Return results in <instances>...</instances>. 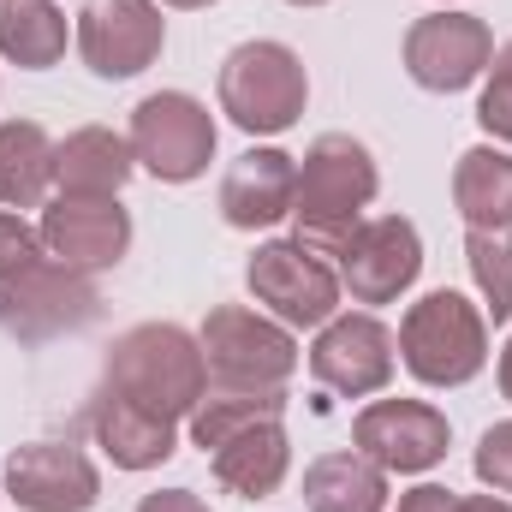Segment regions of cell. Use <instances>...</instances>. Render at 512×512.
<instances>
[{
    "label": "cell",
    "instance_id": "1",
    "mask_svg": "<svg viewBox=\"0 0 512 512\" xmlns=\"http://www.w3.org/2000/svg\"><path fill=\"white\" fill-rule=\"evenodd\" d=\"M382 191V167L364 137L352 131H322L298 155V203H292V239L322 262H334L340 245L358 233L364 209Z\"/></svg>",
    "mask_w": 512,
    "mask_h": 512
},
{
    "label": "cell",
    "instance_id": "2",
    "mask_svg": "<svg viewBox=\"0 0 512 512\" xmlns=\"http://www.w3.org/2000/svg\"><path fill=\"white\" fill-rule=\"evenodd\" d=\"M102 387H114L131 405H149V411L185 423L203 405V393H209V364H203V346H197L191 328H179V322H137L108 346Z\"/></svg>",
    "mask_w": 512,
    "mask_h": 512
},
{
    "label": "cell",
    "instance_id": "3",
    "mask_svg": "<svg viewBox=\"0 0 512 512\" xmlns=\"http://www.w3.org/2000/svg\"><path fill=\"white\" fill-rule=\"evenodd\" d=\"M399 364L423 387H465L489 370V316L465 292H423L399 316Z\"/></svg>",
    "mask_w": 512,
    "mask_h": 512
},
{
    "label": "cell",
    "instance_id": "4",
    "mask_svg": "<svg viewBox=\"0 0 512 512\" xmlns=\"http://www.w3.org/2000/svg\"><path fill=\"white\" fill-rule=\"evenodd\" d=\"M221 114L245 137H280L304 120V102H310V72L298 60V48L286 42H239L227 60H221Z\"/></svg>",
    "mask_w": 512,
    "mask_h": 512
},
{
    "label": "cell",
    "instance_id": "5",
    "mask_svg": "<svg viewBox=\"0 0 512 512\" xmlns=\"http://www.w3.org/2000/svg\"><path fill=\"white\" fill-rule=\"evenodd\" d=\"M197 346L209 364V387H239V393H274L304 364L298 334L251 304H215L197 328Z\"/></svg>",
    "mask_w": 512,
    "mask_h": 512
},
{
    "label": "cell",
    "instance_id": "6",
    "mask_svg": "<svg viewBox=\"0 0 512 512\" xmlns=\"http://www.w3.org/2000/svg\"><path fill=\"white\" fill-rule=\"evenodd\" d=\"M102 316L96 274H78L54 256H36L12 274H0V334L18 346H48L66 334H84Z\"/></svg>",
    "mask_w": 512,
    "mask_h": 512
},
{
    "label": "cell",
    "instance_id": "7",
    "mask_svg": "<svg viewBox=\"0 0 512 512\" xmlns=\"http://www.w3.org/2000/svg\"><path fill=\"white\" fill-rule=\"evenodd\" d=\"M131 155L149 179L161 185H191L209 173L221 126L209 114V102H197L191 90H155L131 108V131H126Z\"/></svg>",
    "mask_w": 512,
    "mask_h": 512
},
{
    "label": "cell",
    "instance_id": "8",
    "mask_svg": "<svg viewBox=\"0 0 512 512\" xmlns=\"http://www.w3.org/2000/svg\"><path fill=\"white\" fill-rule=\"evenodd\" d=\"M245 286H251L256 304H262L274 322H286L292 334L334 322V316H340V298H346L340 268L322 262L316 251H304L298 239H268V245H256L251 262H245Z\"/></svg>",
    "mask_w": 512,
    "mask_h": 512
},
{
    "label": "cell",
    "instance_id": "9",
    "mask_svg": "<svg viewBox=\"0 0 512 512\" xmlns=\"http://www.w3.org/2000/svg\"><path fill=\"white\" fill-rule=\"evenodd\" d=\"M495 60V30L477 12H453L435 6L405 30V78L429 96H453L471 90Z\"/></svg>",
    "mask_w": 512,
    "mask_h": 512
},
{
    "label": "cell",
    "instance_id": "10",
    "mask_svg": "<svg viewBox=\"0 0 512 512\" xmlns=\"http://www.w3.org/2000/svg\"><path fill=\"white\" fill-rule=\"evenodd\" d=\"M72 42L84 54V66L102 84H126L137 72H149L167 48V18L155 0H84Z\"/></svg>",
    "mask_w": 512,
    "mask_h": 512
},
{
    "label": "cell",
    "instance_id": "11",
    "mask_svg": "<svg viewBox=\"0 0 512 512\" xmlns=\"http://www.w3.org/2000/svg\"><path fill=\"white\" fill-rule=\"evenodd\" d=\"M399 370V340L376 310H346L334 322L316 328V346H310V376L340 393V399H376L387 393Z\"/></svg>",
    "mask_w": 512,
    "mask_h": 512
},
{
    "label": "cell",
    "instance_id": "12",
    "mask_svg": "<svg viewBox=\"0 0 512 512\" xmlns=\"http://www.w3.org/2000/svg\"><path fill=\"white\" fill-rule=\"evenodd\" d=\"M352 447L376 459L387 477H423L447 459L453 423L429 399H370L352 417Z\"/></svg>",
    "mask_w": 512,
    "mask_h": 512
},
{
    "label": "cell",
    "instance_id": "13",
    "mask_svg": "<svg viewBox=\"0 0 512 512\" xmlns=\"http://www.w3.org/2000/svg\"><path fill=\"white\" fill-rule=\"evenodd\" d=\"M334 268H340V286L352 292V304H393L423 274V233L405 215H364L358 233L340 245Z\"/></svg>",
    "mask_w": 512,
    "mask_h": 512
},
{
    "label": "cell",
    "instance_id": "14",
    "mask_svg": "<svg viewBox=\"0 0 512 512\" xmlns=\"http://www.w3.org/2000/svg\"><path fill=\"white\" fill-rule=\"evenodd\" d=\"M6 495L24 512H90L102 501V471L72 441H24L0 465Z\"/></svg>",
    "mask_w": 512,
    "mask_h": 512
},
{
    "label": "cell",
    "instance_id": "15",
    "mask_svg": "<svg viewBox=\"0 0 512 512\" xmlns=\"http://www.w3.org/2000/svg\"><path fill=\"white\" fill-rule=\"evenodd\" d=\"M42 251L78 274H108L131 251V209L120 197H54L42 203Z\"/></svg>",
    "mask_w": 512,
    "mask_h": 512
},
{
    "label": "cell",
    "instance_id": "16",
    "mask_svg": "<svg viewBox=\"0 0 512 512\" xmlns=\"http://www.w3.org/2000/svg\"><path fill=\"white\" fill-rule=\"evenodd\" d=\"M292 203H298V155H286L274 143L245 149L221 179V221L239 233H262V227L292 221Z\"/></svg>",
    "mask_w": 512,
    "mask_h": 512
},
{
    "label": "cell",
    "instance_id": "17",
    "mask_svg": "<svg viewBox=\"0 0 512 512\" xmlns=\"http://www.w3.org/2000/svg\"><path fill=\"white\" fill-rule=\"evenodd\" d=\"M90 435L114 459V471H161L179 453V423L161 417V411H149V405L120 399L114 387L90 393Z\"/></svg>",
    "mask_w": 512,
    "mask_h": 512
},
{
    "label": "cell",
    "instance_id": "18",
    "mask_svg": "<svg viewBox=\"0 0 512 512\" xmlns=\"http://www.w3.org/2000/svg\"><path fill=\"white\" fill-rule=\"evenodd\" d=\"M209 471H215V483L227 495L268 501L286 483V471H292V435H286V423L280 417H256L245 429H233L227 441L209 447Z\"/></svg>",
    "mask_w": 512,
    "mask_h": 512
},
{
    "label": "cell",
    "instance_id": "19",
    "mask_svg": "<svg viewBox=\"0 0 512 512\" xmlns=\"http://www.w3.org/2000/svg\"><path fill=\"white\" fill-rule=\"evenodd\" d=\"M137 173V155L114 126H78L54 143V191L60 197H120Z\"/></svg>",
    "mask_w": 512,
    "mask_h": 512
},
{
    "label": "cell",
    "instance_id": "20",
    "mask_svg": "<svg viewBox=\"0 0 512 512\" xmlns=\"http://www.w3.org/2000/svg\"><path fill=\"white\" fill-rule=\"evenodd\" d=\"M453 209L477 233H512V149L477 143L453 167Z\"/></svg>",
    "mask_w": 512,
    "mask_h": 512
},
{
    "label": "cell",
    "instance_id": "21",
    "mask_svg": "<svg viewBox=\"0 0 512 512\" xmlns=\"http://www.w3.org/2000/svg\"><path fill=\"white\" fill-rule=\"evenodd\" d=\"M304 512H387V471L358 447L322 453L304 471Z\"/></svg>",
    "mask_w": 512,
    "mask_h": 512
},
{
    "label": "cell",
    "instance_id": "22",
    "mask_svg": "<svg viewBox=\"0 0 512 512\" xmlns=\"http://www.w3.org/2000/svg\"><path fill=\"white\" fill-rule=\"evenodd\" d=\"M66 12L60 0H0V60L18 72H48L66 60Z\"/></svg>",
    "mask_w": 512,
    "mask_h": 512
},
{
    "label": "cell",
    "instance_id": "23",
    "mask_svg": "<svg viewBox=\"0 0 512 512\" xmlns=\"http://www.w3.org/2000/svg\"><path fill=\"white\" fill-rule=\"evenodd\" d=\"M54 191V137L36 120H0V209H42Z\"/></svg>",
    "mask_w": 512,
    "mask_h": 512
},
{
    "label": "cell",
    "instance_id": "24",
    "mask_svg": "<svg viewBox=\"0 0 512 512\" xmlns=\"http://www.w3.org/2000/svg\"><path fill=\"white\" fill-rule=\"evenodd\" d=\"M286 411V387H274V393H239V387H209L203 393V405L185 417V429H191V441L209 453L215 441H227L233 429H245L256 417H280Z\"/></svg>",
    "mask_w": 512,
    "mask_h": 512
},
{
    "label": "cell",
    "instance_id": "25",
    "mask_svg": "<svg viewBox=\"0 0 512 512\" xmlns=\"http://www.w3.org/2000/svg\"><path fill=\"white\" fill-rule=\"evenodd\" d=\"M465 262L471 280L483 292V316L489 322H512V233H465Z\"/></svg>",
    "mask_w": 512,
    "mask_h": 512
},
{
    "label": "cell",
    "instance_id": "26",
    "mask_svg": "<svg viewBox=\"0 0 512 512\" xmlns=\"http://www.w3.org/2000/svg\"><path fill=\"white\" fill-rule=\"evenodd\" d=\"M477 126L489 131V143L512 149V42L495 48L489 72H483V96H477Z\"/></svg>",
    "mask_w": 512,
    "mask_h": 512
},
{
    "label": "cell",
    "instance_id": "27",
    "mask_svg": "<svg viewBox=\"0 0 512 512\" xmlns=\"http://www.w3.org/2000/svg\"><path fill=\"white\" fill-rule=\"evenodd\" d=\"M471 471L489 495H512V417L507 423H489L477 453H471Z\"/></svg>",
    "mask_w": 512,
    "mask_h": 512
},
{
    "label": "cell",
    "instance_id": "28",
    "mask_svg": "<svg viewBox=\"0 0 512 512\" xmlns=\"http://www.w3.org/2000/svg\"><path fill=\"white\" fill-rule=\"evenodd\" d=\"M42 251V233L18 215V209H0V274H12V268H24V262H36Z\"/></svg>",
    "mask_w": 512,
    "mask_h": 512
},
{
    "label": "cell",
    "instance_id": "29",
    "mask_svg": "<svg viewBox=\"0 0 512 512\" xmlns=\"http://www.w3.org/2000/svg\"><path fill=\"white\" fill-rule=\"evenodd\" d=\"M137 512H215L197 489H155V495H143Z\"/></svg>",
    "mask_w": 512,
    "mask_h": 512
},
{
    "label": "cell",
    "instance_id": "30",
    "mask_svg": "<svg viewBox=\"0 0 512 512\" xmlns=\"http://www.w3.org/2000/svg\"><path fill=\"white\" fill-rule=\"evenodd\" d=\"M453 489L447 483H417V489H405L399 495V512H453Z\"/></svg>",
    "mask_w": 512,
    "mask_h": 512
},
{
    "label": "cell",
    "instance_id": "31",
    "mask_svg": "<svg viewBox=\"0 0 512 512\" xmlns=\"http://www.w3.org/2000/svg\"><path fill=\"white\" fill-rule=\"evenodd\" d=\"M453 512H512V501L507 495H459Z\"/></svg>",
    "mask_w": 512,
    "mask_h": 512
},
{
    "label": "cell",
    "instance_id": "32",
    "mask_svg": "<svg viewBox=\"0 0 512 512\" xmlns=\"http://www.w3.org/2000/svg\"><path fill=\"white\" fill-rule=\"evenodd\" d=\"M495 376H501V399H512V340L501 346V370Z\"/></svg>",
    "mask_w": 512,
    "mask_h": 512
},
{
    "label": "cell",
    "instance_id": "33",
    "mask_svg": "<svg viewBox=\"0 0 512 512\" xmlns=\"http://www.w3.org/2000/svg\"><path fill=\"white\" fill-rule=\"evenodd\" d=\"M155 6H173V12H203V6H215V0H155Z\"/></svg>",
    "mask_w": 512,
    "mask_h": 512
},
{
    "label": "cell",
    "instance_id": "34",
    "mask_svg": "<svg viewBox=\"0 0 512 512\" xmlns=\"http://www.w3.org/2000/svg\"><path fill=\"white\" fill-rule=\"evenodd\" d=\"M286 6H328V0H286Z\"/></svg>",
    "mask_w": 512,
    "mask_h": 512
},
{
    "label": "cell",
    "instance_id": "35",
    "mask_svg": "<svg viewBox=\"0 0 512 512\" xmlns=\"http://www.w3.org/2000/svg\"><path fill=\"white\" fill-rule=\"evenodd\" d=\"M441 6H447V0H441Z\"/></svg>",
    "mask_w": 512,
    "mask_h": 512
}]
</instances>
